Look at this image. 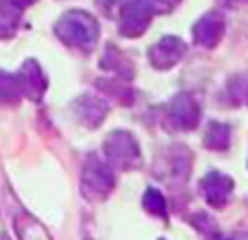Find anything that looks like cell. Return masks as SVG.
Wrapping results in <instances>:
<instances>
[{
	"label": "cell",
	"mask_w": 248,
	"mask_h": 240,
	"mask_svg": "<svg viewBox=\"0 0 248 240\" xmlns=\"http://www.w3.org/2000/svg\"><path fill=\"white\" fill-rule=\"evenodd\" d=\"M55 32L65 45L76 47L80 51H93L99 40V26L95 17L84 11H70L55 26Z\"/></svg>",
	"instance_id": "cell-1"
},
{
	"label": "cell",
	"mask_w": 248,
	"mask_h": 240,
	"mask_svg": "<svg viewBox=\"0 0 248 240\" xmlns=\"http://www.w3.org/2000/svg\"><path fill=\"white\" fill-rule=\"evenodd\" d=\"M116 186L114 167L108 160H101L95 154H91L82 169V194L89 200H103Z\"/></svg>",
	"instance_id": "cell-2"
},
{
	"label": "cell",
	"mask_w": 248,
	"mask_h": 240,
	"mask_svg": "<svg viewBox=\"0 0 248 240\" xmlns=\"http://www.w3.org/2000/svg\"><path fill=\"white\" fill-rule=\"evenodd\" d=\"M105 160L116 169L131 171L141 164V150L137 139L128 131H114L105 137L103 144Z\"/></svg>",
	"instance_id": "cell-3"
},
{
	"label": "cell",
	"mask_w": 248,
	"mask_h": 240,
	"mask_svg": "<svg viewBox=\"0 0 248 240\" xmlns=\"http://www.w3.org/2000/svg\"><path fill=\"white\" fill-rule=\"evenodd\" d=\"M156 13L158 9L154 0H126L120 13V34L126 38H137L150 28Z\"/></svg>",
	"instance_id": "cell-4"
},
{
	"label": "cell",
	"mask_w": 248,
	"mask_h": 240,
	"mask_svg": "<svg viewBox=\"0 0 248 240\" xmlns=\"http://www.w3.org/2000/svg\"><path fill=\"white\" fill-rule=\"evenodd\" d=\"M200 106H198L196 97L183 91L172 97L169 110H166V122H169L170 128L175 131H191V128L198 127L200 122Z\"/></svg>",
	"instance_id": "cell-5"
},
{
	"label": "cell",
	"mask_w": 248,
	"mask_h": 240,
	"mask_svg": "<svg viewBox=\"0 0 248 240\" xmlns=\"http://www.w3.org/2000/svg\"><path fill=\"white\" fill-rule=\"evenodd\" d=\"M185 53H187V45L179 36H162L156 45L150 47L147 57L156 70H170L183 59Z\"/></svg>",
	"instance_id": "cell-6"
},
{
	"label": "cell",
	"mask_w": 248,
	"mask_h": 240,
	"mask_svg": "<svg viewBox=\"0 0 248 240\" xmlns=\"http://www.w3.org/2000/svg\"><path fill=\"white\" fill-rule=\"evenodd\" d=\"M225 28H227V23H225L223 13H219V11H208V13H204L200 19L194 23V28H191L194 42L204 48H215L223 40Z\"/></svg>",
	"instance_id": "cell-7"
},
{
	"label": "cell",
	"mask_w": 248,
	"mask_h": 240,
	"mask_svg": "<svg viewBox=\"0 0 248 240\" xmlns=\"http://www.w3.org/2000/svg\"><path fill=\"white\" fill-rule=\"evenodd\" d=\"M200 190L204 194V198L213 208H223L232 200L233 194V179L225 173H219V171H210L202 177L200 181Z\"/></svg>",
	"instance_id": "cell-8"
},
{
	"label": "cell",
	"mask_w": 248,
	"mask_h": 240,
	"mask_svg": "<svg viewBox=\"0 0 248 240\" xmlns=\"http://www.w3.org/2000/svg\"><path fill=\"white\" fill-rule=\"evenodd\" d=\"M17 78H19L21 95L30 97L32 101L42 99V95H45V91H46V76L34 59H28L26 64L21 65V70L17 72Z\"/></svg>",
	"instance_id": "cell-9"
},
{
	"label": "cell",
	"mask_w": 248,
	"mask_h": 240,
	"mask_svg": "<svg viewBox=\"0 0 248 240\" xmlns=\"http://www.w3.org/2000/svg\"><path fill=\"white\" fill-rule=\"evenodd\" d=\"M74 112L80 120L84 122L86 127L95 128L103 122V118L108 116V103H105L101 97H95V95H82L74 101Z\"/></svg>",
	"instance_id": "cell-10"
},
{
	"label": "cell",
	"mask_w": 248,
	"mask_h": 240,
	"mask_svg": "<svg viewBox=\"0 0 248 240\" xmlns=\"http://www.w3.org/2000/svg\"><path fill=\"white\" fill-rule=\"evenodd\" d=\"M164 164H166L164 179H185L191 169V154L181 145L172 147V150L166 152Z\"/></svg>",
	"instance_id": "cell-11"
},
{
	"label": "cell",
	"mask_w": 248,
	"mask_h": 240,
	"mask_svg": "<svg viewBox=\"0 0 248 240\" xmlns=\"http://www.w3.org/2000/svg\"><path fill=\"white\" fill-rule=\"evenodd\" d=\"M101 67L108 70V72L118 74L120 78H126V80H131L133 74H135L133 64L124 57L116 47H108V51H105V55H103V61H101Z\"/></svg>",
	"instance_id": "cell-12"
},
{
	"label": "cell",
	"mask_w": 248,
	"mask_h": 240,
	"mask_svg": "<svg viewBox=\"0 0 248 240\" xmlns=\"http://www.w3.org/2000/svg\"><path fill=\"white\" fill-rule=\"evenodd\" d=\"M15 230L21 240H51V236H48V232L45 227L26 213H21L19 217L15 219Z\"/></svg>",
	"instance_id": "cell-13"
},
{
	"label": "cell",
	"mask_w": 248,
	"mask_h": 240,
	"mask_svg": "<svg viewBox=\"0 0 248 240\" xmlns=\"http://www.w3.org/2000/svg\"><path fill=\"white\" fill-rule=\"evenodd\" d=\"M204 145H206L208 150H215V152L227 150L229 147V127L223 125V122L213 120L208 125L206 135H204Z\"/></svg>",
	"instance_id": "cell-14"
},
{
	"label": "cell",
	"mask_w": 248,
	"mask_h": 240,
	"mask_svg": "<svg viewBox=\"0 0 248 240\" xmlns=\"http://www.w3.org/2000/svg\"><path fill=\"white\" fill-rule=\"evenodd\" d=\"M21 97V87L17 74L0 72V101L4 103H15Z\"/></svg>",
	"instance_id": "cell-15"
},
{
	"label": "cell",
	"mask_w": 248,
	"mask_h": 240,
	"mask_svg": "<svg viewBox=\"0 0 248 240\" xmlns=\"http://www.w3.org/2000/svg\"><path fill=\"white\" fill-rule=\"evenodd\" d=\"M143 208L150 215H156V217L166 219L169 217V207H166V198L162 196V192H158L156 188H147L143 194Z\"/></svg>",
	"instance_id": "cell-16"
},
{
	"label": "cell",
	"mask_w": 248,
	"mask_h": 240,
	"mask_svg": "<svg viewBox=\"0 0 248 240\" xmlns=\"http://www.w3.org/2000/svg\"><path fill=\"white\" fill-rule=\"evenodd\" d=\"M17 19H19V9L13 4L0 2V36H11L17 28Z\"/></svg>",
	"instance_id": "cell-17"
},
{
	"label": "cell",
	"mask_w": 248,
	"mask_h": 240,
	"mask_svg": "<svg viewBox=\"0 0 248 240\" xmlns=\"http://www.w3.org/2000/svg\"><path fill=\"white\" fill-rule=\"evenodd\" d=\"M179 2H181V0H154V4H156L158 13H166V11L175 9Z\"/></svg>",
	"instance_id": "cell-18"
},
{
	"label": "cell",
	"mask_w": 248,
	"mask_h": 240,
	"mask_svg": "<svg viewBox=\"0 0 248 240\" xmlns=\"http://www.w3.org/2000/svg\"><path fill=\"white\" fill-rule=\"evenodd\" d=\"M229 7H242V4H248V0H227Z\"/></svg>",
	"instance_id": "cell-19"
}]
</instances>
